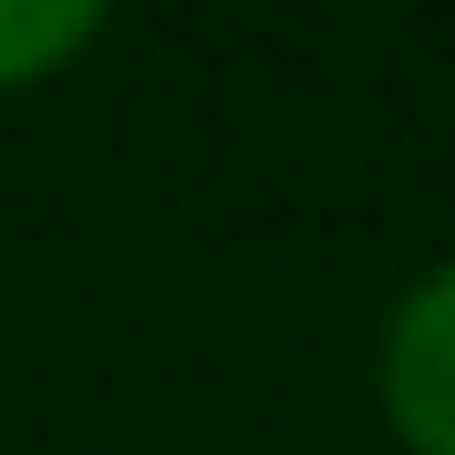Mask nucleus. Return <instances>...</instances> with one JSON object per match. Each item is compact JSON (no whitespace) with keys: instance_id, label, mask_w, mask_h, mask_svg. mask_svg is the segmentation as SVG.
<instances>
[{"instance_id":"1","label":"nucleus","mask_w":455,"mask_h":455,"mask_svg":"<svg viewBox=\"0 0 455 455\" xmlns=\"http://www.w3.org/2000/svg\"><path fill=\"white\" fill-rule=\"evenodd\" d=\"M387 416L416 455H455V267H435L387 327Z\"/></svg>"},{"instance_id":"2","label":"nucleus","mask_w":455,"mask_h":455,"mask_svg":"<svg viewBox=\"0 0 455 455\" xmlns=\"http://www.w3.org/2000/svg\"><path fill=\"white\" fill-rule=\"evenodd\" d=\"M100 11H109V0H0V90L60 69L69 50L100 30Z\"/></svg>"}]
</instances>
